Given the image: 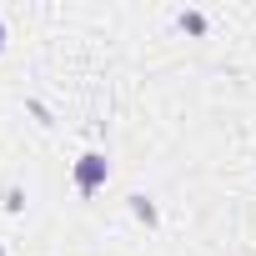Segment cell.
<instances>
[{"instance_id":"obj_1","label":"cell","mask_w":256,"mask_h":256,"mask_svg":"<svg viewBox=\"0 0 256 256\" xmlns=\"http://www.w3.org/2000/svg\"><path fill=\"white\" fill-rule=\"evenodd\" d=\"M106 176H110L106 156H96V151H90V156H80V161H76V186H80V191H100V186H106Z\"/></svg>"},{"instance_id":"obj_2","label":"cell","mask_w":256,"mask_h":256,"mask_svg":"<svg viewBox=\"0 0 256 256\" xmlns=\"http://www.w3.org/2000/svg\"><path fill=\"white\" fill-rule=\"evenodd\" d=\"M0 46H6V26H0Z\"/></svg>"}]
</instances>
